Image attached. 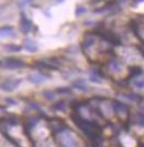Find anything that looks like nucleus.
Segmentation results:
<instances>
[{
    "mask_svg": "<svg viewBox=\"0 0 144 147\" xmlns=\"http://www.w3.org/2000/svg\"><path fill=\"white\" fill-rule=\"evenodd\" d=\"M49 124H50L51 131L56 134V133L63 132L65 128H67V125L63 122V119H59V118H53L49 121Z\"/></svg>",
    "mask_w": 144,
    "mask_h": 147,
    "instance_id": "nucleus-3",
    "label": "nucleus"
},
{
    "mask_svg": "<svg viewBox=\"0 0 144 147\" xmlns=\"http://www.w3.org/2000/svg\"><path fill=\"white\" fill-rule=\"evenodd\" d=\"M20 80H8L2 83V88L6 91H12L20 84Z\"/></svg>",
    "mask_w": 144,
    "mask_h": 147,
    "instance_id": "nucleus-4",
    "label": "nucleus"
},
{
    "mask_svg": "<svg viewBox=\"0 0 144 147\" xmlns=\"http://www.w3.org/2000/svg\"><path fill=\"white\" fill-rule=\"evenodd\" d=\"M1 66L3 69H21L24 66V62L20 59H15V58H7L1 61Z\"/></svg>",
    "mask_w": 144,
    "mask_h": 147,
    "instance_id": "nucleus-2",
    "label": "nucleus"
},
{
    "mask_svg": "<svg viewBox=\"0 0 144 147\" xmlns=\"http://www.w3.org/2000/svg\"><path fill=\"white\" fill-rule=\"evenodd\" d=\"M7 49H9V51H20L21 50V47L20 45H12V44H9L7 45Z\"/></svg>",
    "mask_w": 144,
    "mask_h": 147,
    "instance_id": "nucleus-12",
    "label": "nucleus"
},
{
    "mask_svg": "<svg viewBox=\"0 0 144 147\" xmlns=\"http://www.w3.org/2000/svg\"><path fill=\"white\" fill-rule=\"evenodd\" d=\"M10 36H13V29L11 27H2L1 37H10Z\"/></svg>",
    "mask_w": 144,
    "mask_h": 147,
    "instance_id": "nucleus-8",
    "label": "nucleus"
},
{
    "mask_svg": "<svg viewBox=\"0 0 144 147\" xmlns=\"http://www.w3.org/2000/svg\"><path fill=\"white\" fill-rule=\"evenodd\" d=\"M54 107L57 109V110H64L65 104H64V102H58V103H56L55 105H54Z\"/></svg>",
    "mask_w": 144,
    "mask_h": 147,
    "instance_id": "nucleus-14",
    "label": "nucleus"
},
{
    "mask_svg": "<svg viewBox=\"0 0 144 147\" xmlns=\"http://www.w3.org/2000/svg\"><path fill=\"white\" fill-rule=\"evenodd\" d=\"M75 88H79V90H83V91H86L87 90V85L85 84V82L81 81V80H78V81L75 82Z\"/></svg>",
    "mask_w": 144,
    "mask_h": 147,
    "instance_id": "nucleus-10",
    "label": "nucleus"
},
{
    "mask_svg": "<svg viewBox=\"0 0 144 147\" xmlns=\"http://www.w3.org/2000/svg\"><path fill=\"white\" fill-rule=\"evenodd\" d=\"M32 0H21L20 1V7H23V6H25V5H28L29 2H31Z\"/></svg>",
    "mask_w": 144,
    "mask_h": 147,
    "instance_id": "nucleus-15",
    "label": "nucleus"
},
{
    "mask_svg": "<svg viewBox=\"0 0 144 147\" xmlns=\"http://www.w3.org/2000/svg\"><path fill=\"white\" fill-rule=\"evenodd\" d=\"M32 28V24H31V21L28 20L24 16H22V19H21V23H20V29L23 33H28L30 30Z\"/></svg>",
    "mask_w": 144,
    "mask_h": 147,
    "instance_id": "nucleus-5",
    "label": "nucleus"
},
{
    "mask_svg": "<svg viewBox=\"0 0 144 147\" xmlns=\"http://www.w3.org/2000/svg\"><path fill=\"white\" fill-rule=\"evenodd\" d=\"M86 8L81 7V6H78V8H77V10H76V15H81V13H84V12H86Z\"/></svg>",
    "mask_w": 144,
    "mask_h": 147,
    "instance_id": "nucleus-13",
    "label": "nucleus"
},
{
    "mask_svg": "<svg viewBox=\"0 0 144 147\" xmlns=\"http://www.w3.org/2000/svg\"><path fill=\"white\" fill-rule=\"evenodd\" d=\"M72 118L76 123V125L78 126L86 135H88V137L90 140H93L95 137H98L101 134V128L94 122L86 121V119L81 118L79 115H76V114H72Z\"/></svg>",
    "mask_w": 144,
    "mask_h": 147,
    "instance_id": "nucleus-1",
    "label": "nucleus"
},
{
    "mask_svg": "<svg viewBox=\"0 0 144 147\" xmlns=\"http://www.w3.org/2000/svg\"><path fill=\"white\" fill-rule=\"evenodd\" d=\"M130 72H131L132 76H139L140 73H142V69L139 67V66H133V67L130 69Z\"/></svg>",
    "mask_w": 144,
    "mask_h": 147,
    "instance_id": "nucleus-9",
    "label": "nucleus"
},
{
    "mask_svg": "<svg viewBox=\"0 0 144 147\" xmlns=\"http://www.w3.org/2000/svg\"><path fill=\"white\" fill-rule=\"evenodd\" d=\"M24 47H25V49L27 50H29V51L33 52V51H36L37 50V45L34 41H32V40H30V39H27L25 41H24Z\"/></svg>",
    "mask_w": 144,
    "mask_h": 147,
    "instance_id": "nucleus-7",
    "label": "nucleus"
},
{
    "mask_svg": "<svg viewBox=\"0 0 144 147\" xmlns=\"http://www.w3.org/2000/svg\"><path fill=\"white\" fill-rule=\"evenodd\" d=\"M134 84L137 85V88H143V86H144V78H142V76H139V79L134 82Z\"/></svg>",
    "mask_w": 144,
    "mask_h": 147,
    "instance_id": "nucleus-11",
    "label": "nucleus"
},
{
    "mask_svg": "<svg viewBox=\"0 0 144 147\" xmlns=\"http://www.w3.org/2000/svg\"><path fill=\"white\" fill-rule=\"evenodd\" d=\"M29 80L32 83H34V84H40V83H42L44 81V76L42 74H39V73L31 74L29 76Z\"/></svg>",
    "mask_w": 144,
    "mask_h": 147,
    "instance_id": "nucleus-6",
    "label": "nucleus"
}]
</instances>
